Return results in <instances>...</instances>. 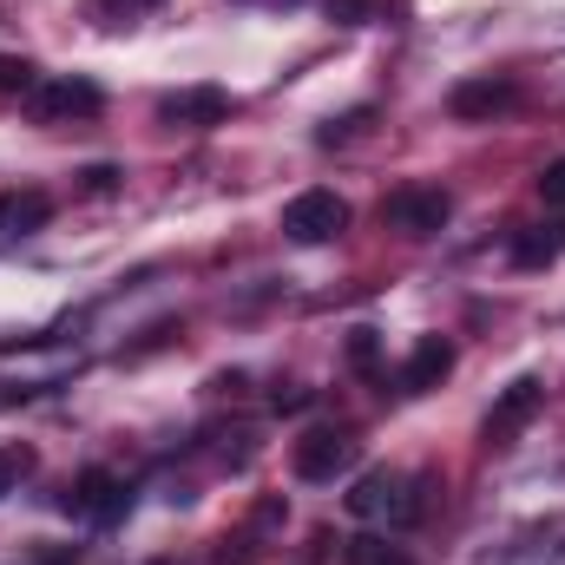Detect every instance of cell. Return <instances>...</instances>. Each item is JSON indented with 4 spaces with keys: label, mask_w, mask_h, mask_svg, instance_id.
<instances>
[{
    "label": "cell",
    "mask_w": 565,
    "mask_h": 565,
    "mask_svg": "<svg viewBox=\"0 0 565 565\" xmlns=\"http://www.w3.org/2000/svg\"><path fill=\"white\" fill-rule=\"evenodd\" d=\"M322 7H329V20H342V26H362V20L382 13V0H322Z\"/></svg>",
    "instance_id": "cell-17"
},
{
    "label": "cell",
    "mask_w": 565,
    "mask_h": 565,
    "mask_svg": "<svg viewBox=\"0 0 565 565\" xmlns=\"http://www.w3.org/2000/svg\"><path fill=\"white\" fill-rule=\"evenodd\" d=\"M342 565H408V559H402L388 540H369V533H362V540L342 546Z\"/></svg>",
    "instance_id": "cell-13"
},
{
    "label": "cell",
    "mask_w": 565,
    "mask_h": 565,
    "mask_svg": "<svg viewBox=\"0 0 565 565\" xmlns=\"http://www.w3.org/2000/svg\"><path fill=\"white\" fill-rule=\"evenodd\" d=\"M349 362L355 369H375L382 362V335L375 329H349Z\"/></svg>",
    "instance_id": "cell-16"
},
{
    "label": "cell",
    "mask_w": 565,
    "mask_h": 565,
    "mask_svg": "<svg viewBox=\"0 0 565 565\" xmlns=\"http://www.w3.org/2000/svg\"><path fill=\"white\" fill-rule=\"evenodd\" d=\"M540 198H546L553 211H565V158H553V164L540 171Z\"/></svg>",
    "instance_id": "cell-20"
},
{
    "label": "cell",
    "mask_w": 565,
    "mask_h": 565,
    "mask_svg": "<svg viewBox=\"0 0 565 565\" xmlns=\"http://www.w3.org/2000/svg\"><path fill=\"white\" fill-rule=\"evenodd\" d=\"M53 217V198L46 191H0V237H26Z\"/></svg>",
    "instance_id": "cell-11"
},
{
    "label": "cell",
    "mask_w": 565,
    "mask_h": 565,
    "mask_svg": "<svg viewBox=\"0 0 565 565\" xmlns=\"http://www.w3.org/2000/svg\"><path fill=\"white\" fill-rule=\"evenodd\" d=\"M33 86H40L33 60H13V53H0V93H33Z\"/></svg>",
    "instance_id": "cell-14"
},
{
    "label": "cell",
    "mask_w": 565,
    "mask_h": 565,
    "mask_svg": "<svg viewBox=\"0 0 565 565\" xmlns=\"http://www.w3.org/2000/svg\"><path fill=\"white\" fill-rule=\"evenodd\" d=\"M415 487H422L415 473L375 467V473H362V480L349 487V513H355V520H388V526H408V520L422 513V493H415Z\"/></svg>",
    "instance_id": "cell-1"
},
{
    "label": "cell",
    "mask_w": 565,
    "mask_h": 565,
    "mask_svg": "<svg viewBox=\"0 0 565 565\" xmlns=\"http://www.w3.org/2000/svg\"><path fill=\"white\" fill-rule=\"evenodd\" d=\"M540 402H546V382H540V375L507 382V395H500V402H493V415H487V440H500V447H507L520 427L540 415Z\"/></svg>",
    "instance_id": "cell-8"
},
{
    "label": "cell",
    "mask_w": 565,
    "mask_h": 565,
    "mask_svg": "<svg viewBox=\"0 0 565 565\" xmlns=\"http://www.w3.org/2000/svg\"><path fill=\"white\" fill-rule=\"evenodd\" d=\"M26 467H33V454H26V447H0V500H7V487H13Z\"/></svg>",
    "instance_id": "cell-19"
},
{
    "label": "cell",
    "mask_w": 565,
    "mask_h": 565,
    "mask_svg": "<svg viewBox=\"0 0 565 565\" xmlns=\"http://www.w3.org/2000/svg\"><path fill=\"white\" fill-rule=\"evenodd\" d=\"M447 375H454V342H447V335H422L415 355H408V369H402V395H427V388H440Z\"/></svg>",
    "instance_id": "cell-10"
},
{
    "label": "cell",
    "mask_w": 565,
    "mask_h": 565,
    "mask_svg": "<svg viewBox=\"0 0 565 565\" xmlns=\"http://www.w3.org/2000/svg\"><path fill=\"white\" fill-rule=\"evenodd\" d=\"M513 99H520V86L487 73V79H460L454 99H447V113H454V119H493V113H507Z\"/></svg>",
    "instance_id": "cell-9"
},
{
    "label": "cell",
    "mask_w": 565,
    "mask_h": 565,
    "mask_svg": "<svg viewBox=\"0 0 565 565\" xmlns=\"http://www.w3.org/2000/svg\"><path fill=\"white\" fill-rule=\"evenodd\" d=\"M282 408H309V388H277V415Z\"/></svg>",
    "instance_id": "cell-21"
},
{
    "label": "cell",
    "mask_w": 565,
    "mask_h": 565,
    "mask_svg": "<svg viewBox=\"0 0 565 565\" xmlns=\"http://www.w3.org/2000/svg\"><path fill=\"white\" fill-rule=\"evenodd\" d=\"M66 513L86 520V526H119L132 513V480L113 473V467H86L73 487H66Z\"/></svg>",
    "instance_id": "cell-2"
},
{
    "label": "cell",
    "mask_w": 565,
    "mask_h": 565,
    "mask_svg": "<svg viewBox=\"0 0 565 565\" xmlns=\"http://www.w3.org/2000/svg\"><path fill=\"white\" fill-rule=\"evenodd\" d=\"M342 231H349V204L335 191H302V198L282 204V237L289 244H329Z\"/></svg>",
    "instance_id": "cell-5"
},
{
    "label": "cell",
    "mask_w": 565,
    "mask_h": 565,
    "mask_svg": "<svg viewBox=\"0 0 565 565\" xmlns=\"http://www.w3.org/2000/svg\"><path fill=\"white\" fill-rule=\"evenodd\" d=\"M559 257H565V217L513 237V264H520V270H546V264H559Z\"/></svg>",
    "instance_id": "cell-12"
},
{
    "label": "cell",
    "mask_w": 565,
    "mask_h": 565,
    "mask_svg": "<svg viewBox=\"0 0 565 565\" xmlns=\"http://www.w3.org/2000/svg\"><path fill=\"white\" fill-rule=\"evenodd\" d=\"M355 454H362V440L349 434V427H309L296 447H289V467H296V480H335V473H349L355 467Z\"/></svg>",
    "instance_id": "cell-4"
},
{
    "label": "cell",
    "mask_w": 565,
    "mask_h": 565,
    "mask_svg": "<svg viewBox=\"0 0 565 565\" xmlns=\"http://www.w3.org/2000/svg\"><path fill=\"white\" fill-rule=\"evenodd\" d=\"M26 113H33L40 126H66V119H99V113H106V93H99L93 79H79V73H60V79H40V86L26 93Z\"/></svg>",
    "instance_id": "cell-3"
},
{
    "label": "cell",
    "mask_w": 565,
    "mask_h": 565,
    "mask_svg": "<svg viewBox=\"0 0 565 565\" xmlns=\"http://www.w3.org/2000/svg\"><path fill=\"white\" fill-rule=\"evenodd\" d=\"M382 217H388L402 237H434V231H447V217H454V198H447L440 184H402V191H388Z\"/></svg>",
    "instance_id": "cell-6"
},
{
    "label": "cell",
    "mask_w": 565,
    "mask_h": 565,
    "mask_svg": "<svg viewBox=\"0 0 565 565\" xmlns=\"http://www.w3.org/2000/svg\"><path fill=\"white\" fill-rule=\"evenodd\" d=\"M158 119L164 126H184V132H211L231 119V93L224 86H184L171 99H158Z\"/></svg>",
    "instance_id": "cell-7"
},
{
    "label": "cell",
    "mask_w": 565,
    "mask_h": 565,
    "mask_svg": "<svg viewBox=\"0 0 565 565\" xmlns=\"http://www.w3.org/2000/svg\"><path fill=\"white\" fill-rule=\"evenodd\" d=\"M151 7H164V0H93V20H106V26H119V20H139Z\"/></svg>",
    "instance_id": "cell-15"
},
{
    "label": "cell",
    "mask_w": 565,
    "mask_h": 565,
    "mask_svg": "<svg viewBox=\"0 0 565 565\" xmlns=\"http://www.w3.org/2000/svg\"><path fill=\"white\" fill-rule=\"evenodd\" d=\"M119 178H126L119 164H86V171H79V184H86L93 198H106V191H119Z\"/></svg>",
    "instance_id": "cell-18"
}]
</instances>
